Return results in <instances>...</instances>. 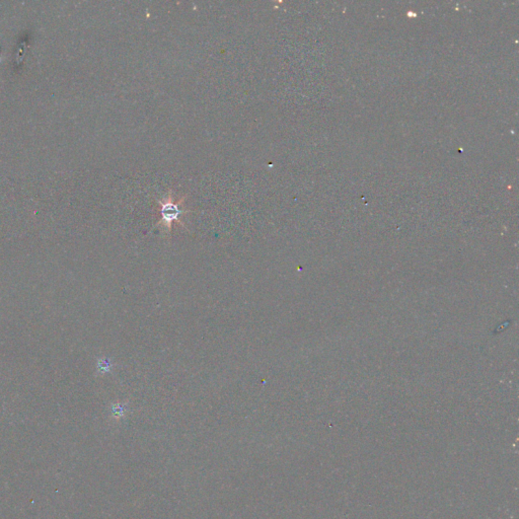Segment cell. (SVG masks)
I'll return each mask as SVG.
<instances>
[{
	"instance_id": "obj_2",
	"label": "cell",
	"mask_w": 519,
	"mask_h": 519,
	"mask_svg": "<svg viewBox=\"0 0 519 519\" xmlns=\"http://www.w3.org/2000/svg\"><path fill=\"white\" fill-rule=\"evenodd\" d=\"M112 365L111 363H110L109 359L103 358L101 359L100 361H99L98 363V370L100 372H102V374H105V372H109L110 369H111Z\"/></svg>"
},
{
	"instance_id": "obj_1",
	"label": "cell",
	"mask_w": 519,
	"mask_h": 519,
	"mask_svg": "<svg viewBox=\"0 0 519 519\" xmlns=\"http://www.w3.org/2000/svg\"><path fill=\"white\" fill-rule=\"evenodd\" d=\"M187 196L180 198L179 201L174 200V196L173 192H169L167 195L163 196L161 200H157L159 205H161V221H157V223L154 227L161 226L163 228L165 234L170 236L172 232V227H173L174 223H178L179 225H182L183 227L186 228V225H184L183 221H180V217L182 215L186 214V213L192 212L191 210H186L184 209L185 200H186Z\"/></svg>"
}]
</instances>
